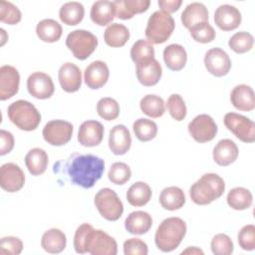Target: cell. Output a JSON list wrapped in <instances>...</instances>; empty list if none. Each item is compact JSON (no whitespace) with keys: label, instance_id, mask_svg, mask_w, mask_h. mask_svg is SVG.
<instances>
[{"label":"cell","instance_id":"cell-1","mask_svg":"<svg viewBox=\"0 0 255 255\" xmlns=\"http://www.w3.org/2000/svg\"><path fill=\"white\" fill-rule=\"evenodd\" d=\"M67 172L71 181L83 188H91L102 177L105 161L94 154H74L67 162Z\"/></svg>","mask_w":255,"mask_h":255},{"label":"cell","instance_id":"cell-2","mask_svg":"<svg viewBox=\"0 0 255 255\" xmlns=\"http://www.w3.org/2000/svg\"><path fill=\"white\" fill-rule=\"evenodd\" d=\"M186 234V224L179 217H168L158 225L154 242L156 247L162 252L175 250Z\"/></svg>","mask_w":255,"mask_h":255},{"label":"cell","instance_id":"cell-3","mask_svg":"<svg viewBox=\"0 0 255 255\" xmlns=\"http://www.w3.org/2000/svg\"><path fill=\"white\" fill-rule=\"evenodd\" d=\"M225 190V183L216 173H205L189 189L191 200L197 205H207L218 199Z\"/></svg>","mask_w":255,"mask_h":255},{"label":"cell","instance_id":"cell-4","mask_svg":"<svg viewBox=\"0 0 255 255\" xmlns=\"http://www.w3.org/2000/svg\"><path fill=\"white\" fill-rule=\"evenodd\" d=\"M9 120L20 129L31 131L38 128L41 115L36 107L28 101L18 100L7 109Z\"/></svg>","mask_w":255,"mask_h":255},{"label":"cell","instance_id":"cell-5","mask_svg":"<svg viewBox=\"0 0 255 255\" xmlns=\"http://www.w3.org/2000/svg\"><path fill=\"white\" fill-rule=\"evenodd\" d=\"M174 27L172 16L167 12L157 10L148 18L144 34L150 44H162L171 36Z\"/></svg>","mask_w":255,"mask_h":255},{"label":"cell","instance_id":"cell-6","mask_svg":"<svg viewBox=\"0 0 255 255\" xmlns=\"http://www.w3.org/2000/svg\"><path fill=\"white\" fill-rule=\"evenodd\" d=\"M98 38L90 31L77 29L70 32L66 38V46L78 60L89 58L98 46Z\"/></svg>","mask_w":255,"mask_h":255},{"label":"cell","instance_id":"cell-7","mask_svg":"<svg viewBox=\"0 0 255 255\" xmlns=\"http://www.w3.org/2000/svg\"><path fill=\"white\" fill-rule=\"evenodd\" d=\"M95 205L103 218L109 221H117L124 212V205L116 191L105 187L95 195Z\"/></svg>","mask_w":255,"mask_h":255},{"label":"cell","instance_id":"cell-8","mask_svg":"<svg viewBox=\"0 0 255 255\" xmlns=\"http://www.w3.org/2000/svg\"><path fill=\"white\" fill-rule=\"evenodd\" d=\"M223 122L227 129L241 141L253 142L255 140V124L249 118L236 113H227Z\"/></svg>","mask_w":255,"mask_h":255},{"label":"cell","instance_id":"cell-9","mask_svg":"<svg viewBox=\"0 0 255 255\" xmlns=\"http://www.w3.org/2000/svg\"><path fill=\"white\" fill-rule=\"evenodd\" d=\"M73 125L64 120H53L43 128V137L51 145L60 146L68 143L73 135Z\"/></svg>","mask_w":255,"mask_h":255},{"label":"cell","instance_id":"cell-10","mask_svg":"<svg viewBox=\"0 0 255 255\" xmlns=\"http://www.w3.org/2000/svg\"><path fill=\"white\" fill-rule=\"evenodd\" d=\"M188 132L191 137L200 143L212 140L217 133V125L214 120L206 114L196 116L188 124Z\"/></svg>","mask_w":255,"mask_h":255},{"label":"cell","instance_id":"cell-11","mask_svg":"<svg viewBox=\"0 0 255 255\" xmlns=\"http://www.w3.org/2000/svg\"><path fill=\"white\" fill-rule=\"evenodd\" d=\"M88 253L92 255H116L118 244L114 237L102 229H93L88 242Z\"/></svg>","mask_w":255,"mask_h":255},{"label":"cell","instance_id":"cell-12","mask_svg":"<svg viewBox=\"0 0 255 255\" xmlns=\"http://www.w3.org/2000/svg\"><path fill=\"white\" fill-rule=\"evenodd\" d=\"M29 94L39 100H46L53 96L55 86L52 78L43 72H34L27 79Z\"/></svg>","mask_w":255,"mask_h":255},{"label":"cell","instance_id":"cell-13","mask_svg":"<svg viewBox=\"0 0 255 255\" xmlns=\"http://www.w3.org/2000/svg\"><path fill=\"white\" fill-rule=\"evenodd\" d=\"M25 184V174L14 162H6L0 168V185L7 192L19 191Z\"/></svg>","mask_w":255,"mask_h":255},{"label":"cell","instance_id":"cell-14","mask_svg":"<svg viewBox=\"0 0 255 255\" xmlns=\"http://www.w3.org/2000/svg\"><path fill=\"white\" fill-rule=\"evenodd\" d=\"M204 66L215 77L227 75L231 69V60L228 54L220 48H212L205 53Z\"/></svg>","mask_w":255,"mask_h":255},{"label":"cell","instance_id":"cell-15","mask_svg":"<svg viewBox=\"0 0 255 255\" xmlns=\"http://www.w3.org/2000/svg\"><path fill=\"white\" fill-rule=\"evenodd\" d=\"M135 66L136 77L141 85L151 87L159 82L162 75V69L157 60L154 58L145 59L135 64Z\"/></svg>","mask_w":255,"mask_h":255},{"label":"cell","instance_id":"cell-16","mask_svg":"<svg viewBox=\"0 0 255 255\" xmlns=\"http://www.w3.org/2000/svg\"><path fill=\"white\" fill-rule=\"evenodd\" d=\"M20 75L18 70L10 65L0 68V100L6 101L18 93Z\"/></svg>","mask_w":255,"mask_h":255},{"label":"cell","instance_id":"cell-17","mask_svg":"<svg viewBox=\"0 0 255 255\" xmlns=\"http://www.w3.org/2000/svg\"><path fill=\"white\" fill-rule=\"evenodd\" d=\"M241 19L240 11L235 6L229 4L218 6L214 13V22L223 31L235 30L239 27Z\"/></svg>","mask_w":255,"mask_h":255},{"label":"cell","instance_id":"cell-18","mask_svg":"<svg viewBox=\"0 0 255 255\" xmlns=\"http://www.w3.org/2000/svg\"><path fill=\"white\" fill-rule=\"evenodd\" d=\"M104 126L95 120L84 122L78 131V141L84 146L99 145L104 137Z\"/></svg>","mask_w":255,"mask_h":255},{"label":"cell","instance_id":"cell-19","mask_svg":"<svg viewBox=\"0 0 255 255\" xmlns=\"http://www.w3.org/2000/svg\"><path fill=\"white\" fill-rule=\"evenodd\" d=\"M110 76L108 65L104 61H94L88 65L84 72L86 85L92 90H98L104 87Z\"/></svg>","mask_w":255,"mask_h":255},{"label":"cell","instance_id":"cell-20","mask_svg":"<svg viewBox=\"0 0 255 255\" xmlns=\"http://www.w3.org/2000/svg\"><path fill=\"white\" fill-rule=\"evenodd\" d=\"M61 88L67 93L77 92L82 85V72L74 63H64L58 73Z\"/></svg>","mask_w":255,"mask_h":255},{"label":"cell","instance_id":"cell-21","mask_svg":"<svg viewBox=\"0 0 255 255\" xmlns=\"http://www.w3.org/2000/svg\"><path fill=\"white\" fill-rule=\"evenodd\" d=\"M131 145V136L128 128L124 125L113 127L109 134V147L116 155H123L128 152Z\"/></svg>","mask_w":255,"mask_h":255},{"label":"cell","instance_id":"cell-22","mask_svg":"<svg viewBox=\"0 0 255 255\" xmlns=\"http://www.w3.org/2000/svg\"><path fill=\"white\" fill-rule=\"evenodd\" d=\"M232 106L244 112H250L255 108V94L253 89L248 85H238L233 88L230 94Z\"/></svg>","mask_w":255,"mask_h":255},{"label":"cell","instance_id":"cell-23","mask_svg":"<svg viewBox=\"0 0 255 255\" xmlns=\"http://www.w3.org/2000/svg\"><path fill=\"white\" fill-rule=\"evenodd\" d=\"M238 153V146L229 138L219 140L212 151L214 161L220 166H227L233 163L237 159Z\"/></svg>","mask_w":255,"mask_h":255},{"label":"cell","instance_id":"cell-24","mask_svg":"<svg viewBox=\"0 0 255 255\" xmlns=\"http://www.w3.org/2000/svg\"><path fill=\"white\" fill-rule=\"evenodd\" d=\"M113 3L116 17L123 20L131 19L134 14L145 12L150 5L149 0H116Z\"/></svg>","mask_w":255,"mask_h":255},{"label":"cell","instance_id":"cell-25","mask_svg":"<svg viewBox=\"0 0 255 255\" xmlns=\"http://www.w3.org/2000/svg\"><path fill=\"white\" fill-rule=\"evenodd\" d=\"M152 226V218L149 213L136 210L130 212L126 220L125 227L128 232L134 235H141L146 233Z\"/></svg>","mask_w":255,"mask_h":255},{"label":"cell","instance_id":"cell-26","mask_svg":"<svg viewBox=\"0 0 255 255\" xmlns=\"http://www.w3.org/2000/svg\"><path fill=\"white\" fill-rule=\"evenodd\" d=\"M180 19L183 26L187 29H190L199 23L208 22L207 8L200 2H192L184 8Z\"/></svg>","mask_w":255,"mask_h":255},{"label":"cell","instance_id":"cell-27","mask_svg":"<svg viewBox=\"0 0 255 255\" xmlns=\"http://www.w3.org/2000/svg\"><path fill=\"white\" fill-rule=\"evenodd\" d=\"M90 16L92 21L99 26H106L116 17L114 3L107 0H99L93 3Z\"/></svg>","mask_w":255,"mask_h":255},{"label":"cell","instance_id":"cell-28","mask_svg":"<svg viewBox=\"0 0 255 255\" xmlns=\"http://www.w3.org/2000/svg\"><path fill=\"white\" fill-rule=\"evenodd\" d=\"M163 60L166 67L171 71H180L187 62V53L183 46L170 44L163 50Z\"/></svg>","mask_w":255,"mask_h":255},{"label":"cell","instance_id":"cell-29","mask_svg":"<svg viewBox=\"0 0 255 255\" xmlns=\"http://www.w3.org/2000/svg\"><path fill=\"white\" fill-rule=\"evenodd\" d=\"M66 245L67 237L65 233L58 228H51L42 235L41 246L48 253H60L66 248Z\"/></svg>","mask_w":255,"mask_h":255},{"label":"cell","instance_id":"cell-30","mask_svg":"<svg viewBox=\"0 0 255 255\" xmlns=\"http://www.w3.org/2000/svg\"><path fill=\"white\" fill-rule=\"evenodd\" d=\"M48 163V154L44 149L40 147H34L30 149L25 156L26 167L34 176L43 174L47 169Z\"/></svg>","mask_w":255,"mask_h":255},{"label":"cell","instance_id":"cell-31","mask_svg":"<svg viewBox=\"0 0 255 255\" xmlns=\"http://www.w3.org/2000/svg\"><path fill=\"white\" fill-rule=\"evenodd\" d=\"M159 203L169 211L180 209L185 204V194L178 186L165 187L159 194Z\"/></svg>","mask_w":255,"mask_h":255},{"label":"cell","instance_id":"cell-32","mask_svg":"<svg viewBox=\"0 0 255 255\" xmlns=\"http://www.w3.org/2000/svg\"><path fill=\"white\" fill-rule=\"evenodd\" d=\"M152 191L150 186L143 181L132 183L127 191L126 197L128 202L135 207L145 205L151 198Z\"/></svg>","mask_w":255,"mask_h":255},{"label":"cell","instance_id":"cell-33","mask_svg":"<svg viewBox=\"0 0 255 255\" xmlns=\"http://www.w3.org/2000/svg\"><path fill=\"white\" fill-rule=\"evenodd\" d=\"M62 26L54 19H43L36 26V33L40 40L46 43H54L62 36Z\"/></svg>","mask_w":255,"mask_h":255},{"label":"cell","instance_id":"cell-34","mask_svg":"<svg viewBox=\"0 0 255 255\" xmlns=\"http://www.w3.org/2000/svg\"><path fill=\"white\" fill-rule=\"evenodd\" d=\"M84 15V5L77 1L67 2L63 4L59 10L60 20L68 26L78 25L83 20Z\"/></svg>","mask_w":255,"mask_h":255},{"label":"cell","instance_id":"cell-35","mask_svg":"<svg viewBox=\"0 0 255 255\" xmlns=\"http://www.w3.org/2000/svg\"><path fill=\"white\" fill-rule=\"evenodd\" d=\"M129 39V31L128 27L120 23L110 24L104 33L106 44L113 48L123 47Z\"/></svg>","mask_w":255,"mask_h":255},{"label":"cell","instance_id":"cell-36","mask_svg":"<svg viewBox=\"0 0 255 255\" xmlns=\"http://www.w3.org/2000/svg\"><path fill=\"white\" fill-rule=\"evenodd\" d=\"M227 204L235 210L248 209L253 202V196L249 189L245 187H234L232 188L226 197Z\"/></svg>","mask_w":255,"mask_h":255},{"label":"cell","instance_id":"cell-37","mask_svg":"<svg viewBox=\"0 0 255 255\" xmlns=\"http://www.w3.org/2000/svg\"><path fill=\"white\" fill-rule=\"evenodd\" d=\"M139 108L144 115L152 119L161 117L165 112L164 101L159 96L153 94L143 96L139 102Z\"/></svg>","mask_w":255,"mask_h":255},{"label":"cell","instance_id":"cell-38","mask_svg":"<svg viewBox=\"0 0 255 255\" xmlns=\"http://www.w3.org/2000/svg\"><path fill=\"white\" fill-rule=\"evenodd\" d=\"M132 129L136 138L140 141L151 140L157 134V126L149 119H137L132 124Z\"/></svg>","mask_w":255,"mask_h":255},{"label":"cell","instance_id":"cell-39","mask_svg":"<svg viewBox=\"0 0 255 255\" xmlns=\"http://www.w3.org/2000/svg\"><path fill=\"white\" fill-rule=\"evenodd\" d=\"M254 43V38L249 32L241 31L232 35L228 41L229 48L237 54L249 52Z\"/></svg>","mask_w":255,"mask_h":255},{"label":"cell","instance_id":"cell-40","mask_svg":"<svg viewBox=\"0 0 255 255\" xmlns=\"http://www.w3.org/2000/svg\"><path fill=\"white\" fill-rule=\"evenodd\" d=\"M98 115L106 121H114L120 115V105L110 97H105L99 100L97 104Z\"/></svg>","mask_w":255,"mask_h":255},{"label":"cell","instance_id":"cell-41","mask_svg":"<svg viewBox=\"0 0 255 255\" xmlns=\"http://www.w3.org/2000/svg\"><path fill=\"white\" fill-rule=\"evenodd\" d=\"M130 58L135 64L145 59L154 58V48L152 44L143 39L135 41L130 48Z\"/></svg>","mask_w":255,"mask_h":255},{"label":"cell","instance_id":"cell-42","mask_svg":"<svg viewBox=\"0 0 255 255\" xmlns=\"http://www.w3.org/2000/svg\"><path fill=\"white\" fill-rule=\"evenodd\" d=\"M131 176V170L129 166L125 163V162H115L111 165L109 172H108V177L109 179L118 185H123L126 182L129 180Z\"/></svg>","mask_w":255,"mask_h":255},{"label":"cell","instance_id":"cell-43","mask_svg":"<svg viewBox=\"0 0 255 255\" xmlns=\"http://www.w3.org/2000/svg\"><path fill=\"white\" fill-rule=\"evenodd\" d=\"M94 227L89 223L81 224L74 235V248L77 253H88V242Z\"/></svg>","mask_w":255,"mask_h":255},{"label":"cell","instance_id":"cell-44","mask_svg":"<svg viewBox=\"0 0 255 255\" xmlns=\"http://www.w3.org/2000/svg\"><path fill=\"white\" fill-rule=\"evenodd\" d=\"M166 107L171 118L177 122L184 120L186 117L187 109L182 97L178 94H172L168 97Z\"/></svg>","mask_w":255,"mask_h":255},{"label":"cell","instance_id":"cell-45","mask_svg":"<svg viewBox=\"0 0 255 255\" xmlns=\"http://www.w3.org/2000/svg\"><path fill=\"white\" fill-rule=\"evenodd\" d=\"M22 13L17 6L9 1L0 2V21L8 25H15L21 21Z\"/></svg>","mask_w":255,"mask_h":255},{"label":"cell","instance_id":"cell-46","mask_svg":"<svg viewBox=\"0 0 255 255\" xmlns=\"http://www.w3.org/2000/svg\"><path fill=\"white\" fill-rule=\"evenodd\" d=\"M190 35L194 41L199 43H210L215 39L216 33L208 22L199 23L189 29Z\"/></svg>","mask_w":255,"mask_h":255},{"label":"cell","instance_id":"cell-47","mask_svg":"<svg viewBox=\"0 0 255 255\" xmlns=\"http://www.w3.org/2000/svg\"><path fill=\"white\" fill-rule=\"evenodd\" d=\"M210 247L215 255H230L234 249L232 240L224 233L216 234L211 240Z\"/></svg>","mask_w":255,"mask_h":255},{"label":"cell","instance_id":"cell-48","mask_svg":"<svg viewBox=\"0 0 255 255\" xmlns=\"http://www.w3.org/2000/svg\"><path fill=\"white\" fill-rule=\"evenodd\" d=\"M239 246L246 251H252L255 249V226L253 224H247L243 226L237 235Z\"/></svg>","mask_w":255,"mask_h":255},{"label":"cell","instance_id":"cell-49","mask_svg":"<svg viewBox=\"0 0 255 255\" xmlns=\"http://www.w3.org/2000/svg\"><path fill=\"white\" fill-rule=\"evenodd\" d=\"M23 250V242L15 236H5L0 241V254L18 255Z\"/></svg>","mask_w":255,"mask_h":255},{"label":"cell","instance_id":"cell-50","mask_svg":"<svg viewBox=\"0 0 255 255\" xmlns=\"http://www.w3.org/2000/svg\"><path fill=\"white\" fill-rule=\"evenodd\" d=\"M124 253L126 255H146L148 253L147 245L139 238H129L124 242Z\"/></svg>","mask_w":255,"mask_h":255},{"label":"cell","instance_id":"cell-51","mask_svg":"<svg viewBox=\"0 0 255 255\" xmlns=\"http://www.w3.org/2000/svg\"><path fill=\"white\" fill-rule=\"evenodd\" d=\"M14 147L13 134L5 129L0 130V154L5 155L9 153Z\"/></svg>","mask_w":255,"mask_h":255},{"label":"cell","instance_id":"cell-52","mask_svg":"<svg viewBox=\"0 0 255 255\" xmlns=\"http://www.w3.org/2000/svg\"><path fill=\"white\" fill-rule=\"evenodd\" d=\"M161 11L167 12L168 14L177 11L182 4L181 0H158L157 2Z\"/></svg>","mask_w":255,"mask_h":255},{"label":"cell","instance_id":"cell-53","mask_svg":"<svg viewBox=\"0 0 255 255\" xmlns=\"http://www.w3.org/2000/svg\"><path fill=\"white\" fill-rule=\"evenodd\" d=\"M181 253L182 254H203V251L195 246H192V247H188L187 249L183 250Z\"/></svg>","mask_w":255,"mask_h":255},{"label":"cell","instance_id":"cell-54","mask_svg":"<svg viewBox=\"0 0 255 255\" xmlns=\"http://www.w3.org/2000/svg\"><path fill=\"white\" fill-rule=\"evenodd\" d=\"M0 32H1V35H2V38H1V40H2V41H1V46H3V45L5 44V42H6V40H7V39H6V36H5V35H6V32H5V30L2 29V28L0 29Z\"/></svg>","mask_w":255,"mask_h":255}]
</instances>
